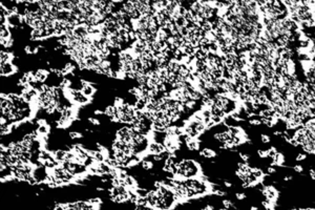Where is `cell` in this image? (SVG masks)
<instances>
[{
  "label": "cell",
  "instance_id": "cell-1",
  "mask_svg": "<svg viewBox=\"0 0 315 210\" xmlns=\"http://www.w3.org/2000/svg\"><path fill=\"white\" fill-rule=\"evenodd\" d=\"M262 193L266 200L273 203H275L278 197V191L273 185H264L262 188Z\"/></svg>",
  "mask_w": 315,
  "mask_h": 210
},
{
  "label": "cell",
  "instance_id": "cell-2",
  "mask_svg": "<svg viewBox=\"0 0 315 210\" xmlns=\"http://www.w3.org/2000/svg\"><path fill=\"white\" fill-rule=\"evenodd\" d=\"M18 71L17 66L13 62H3L0 63V75L1 77H8Z\"/></svg>",
  "mask_w": 315,
  "mask_h": 210
},
{
  "label": "cell",
  "instance_id": "cell-3",
  "mask_svg": "<svg viewBox=\"0 0 315 210\" xmlns=\"http://www.w3.org/2000/svg\"><path fill=\"white\" fill-rule=\"evenodd\" d=\"M165 150L166 148L164 144H160V143H157L155 141H150L148 147H147L146 152L148 155H159V153L165 151Z\"/></svg>",
  "mask_w": 315,
  "mask_h": 210
},
{
  "label": "cell",
  "instance_id": "cell-4",
  "mask_svg": "<svg viewBox=\"0 0 315 210\" xmlns=\"http://www.w3.org/2000/svg\"><path fill=\"white\" fill-rule=\"evenodd\" d=\"M82 92H83L85 96L87 97L92 98L94 97V92H96V88H94V85H92V83L85 81V80H82V88H81Z\"/></svg>",
  "mask_w": 315,
  "mask_h": 210
},
{
  "label": "cell",
  "instance_id": "cell-5",
  "mask_svg": "<svg viewBox=\"0 0 315 210\" xmlns=\"http://www.w3.org/2000/svg\"><path fill=\"white\" fill-rule=\"evenodd\" d=\"M34 75H35V79H36L37 81L44 82L46 81L48 76H50V71L44 69V68H39V69L34 71Z\"/></svg>",
  "mask_w": 315,
  "mask_h": 210
},
{
  "label": "cell",
  "instance_id": "cell-6",
  "mask_svg": "<svg viewBox=\"0 0 315 210\" xmlns=\"http://www.w3.org/2000/svg\"><path fill=\"white\" fill-rule=\"evenodd\" d=\"M13 61H14L13 52H6V50H1V52H0V63L13 62Z\"/></svg>",
  "mask_w": 315,
  "mask_h": 210
},
{
  "label": "cell",
  "instance_id": "cell-7",
  "mask_svg": "<svg viewBox=\"0 0 315 210\" xmlns=\"http://www.w3.org/2000/svg\"><path fill=\"white\" fill-rule=\"evenodd\" d=\"M185 143H186L187 148H188L190 151H197V150L200 149V141H197V138L188 140V141H186Z\"/></svg>",
  "mask_w": 315,
  "mask_h": 210
},
{
  "label": "cell",
  "instance_id": "cell-8",
  "mask_svg": "<svg viewBox=\"0 0 315 210\" xmlns=\"http://www.w3.org/2000/svg\"><path fill=\"white\" fill-rule=\"evenodd\" d=\"M284 163H285V157H284V155L281 153V152H277L275 157L272 159L271 165L272 166H283Z\"/></svg>",
  "mask_w": 315,
  "mask_h": 210
},
{
  "label": "cell",
  "instance_id": "cell-9",
  "mask_svg": "<svg viewBox=\"0 0 315 210\" xmlns=\"http://www.w3.org/2000/svg\"><path fill=\"white\" fill-rule=\"evenodd\" d=\"M124 181H125V185L127 188H131V189H134V190H136V187L139 186L138 183H136V180L131 176H127Z\"/></svg>",
  "mask_w": 315,
  "mask_h": 210
},
{
  "label": "cell",
  "instance_id": "cell-10",
  "mask_svg": "<svg viewBox=\"0 0 315 210\" xmlns=\"http://www.w3.org/2000/svg\"><path fill=\"white\" fill-rule=\"evenodd\" d=\"M200 155L203 158H206V159H212V158L216 157V153H215L214 150L210 149V148H204L200 151Z\"/></svg>",
  "mask_w": 315,
  "mask_h": 210
},
{
  "label": "cell",
  "instance_id": "cell-11",
  "mask_svg": "<svg viewBox=\"0 0 315 210\" xmlns=\"http://www.w3.org/2000/svg\"><path fill=\"white\" fill-rule=\"evenodd\" d=\"M50 126L47 125L46 123L38 125V127H37V131H38V134H39L40 136H46V134H50Z\"/></svg>",
  "mask_w": 315,
  "mask_h": 210
},
{
  "label": "cell",
  "instance_id": "cell-12",
  "mask_svg": "<svg viewBox=\"0 0 315 210\" xmlns=\"http://www.w3.org/2000/svg\"><path fill=\"white\" fill-rule=\"evenodd\" d=\"M237 167H239L237 169H239V170H241L242 172H244V173L251 172V168L252 167H250V165L248 164V162H244V161H243V162H241V163H239V164H237Z\"/></svg>",
  "mask_w": 315,
  "mask_h": 210
},
{
  "label": "cell",
  "instance_id": "cell-13",
  "mask_svg": "<svg viewBox=\"0 0 315 210\" xmlns=\"http://www.w3.org/2000/svg\"><path fill=\"white\" fill-rule=\"evenodd\" d=\"M142 168L144 170H151L153 168V162L151 160H148L147 158H144L142 160Z\"/></svg>",
  "mask_w": 315,
  "mask_h": 210
},
{
  "label": "cell",
  "instance_id": "cell-14",
  "mask_svg": "<svg viewBox=\"0 0 315 210\" xmlns=\"http://www.w3.org/2000/svg\"><path fill=\"white\" fill-rule=\"evenodd\" d=\"M134 191L138 193V195H139L140 197H147V195H148V192H149V190H147L146 188H144V187H140L138 186L136 188V190Z\"/></svg>",
  "mask_w": 315,
  "mask_h": 210
},
{
  "label": "cell",
  "instance_id": "cell-15",
  "mask_svg": "<svg viewBox=\"0 0 315 210\" xmlns=\"http://www.w3.org/2000/svg\"><path fill=\"white\" fill-rule=\"evenodd\" d=\"M174 22H176V25H178V27L186 26V24H187V20L185 19V17H184V16H178V18L174 20Z\"/></svg>",
  "mask_w": 315,
  "mask_h": 210
},
{
  "label": "cell",
  "instance_id": "cell-16",
  "mask_svg": "<svg viewBox=\"0 0 315 210\" xmlns=\"http://www.w3.org/2000/svg\"><path fill=\"white\" fill-rule=\"evenodd\" d=\"M251 172H252V174L256 176L257 178H264V172H262V170L260 169V168H257V167L251 168Z\"/></svg>",
  "mask_w": 315,
  "mask_h": 210
},
{
  "label": "cell",
  "instance_id": "cell-17",
  "mask_svg": "<svg viewBox=\"0 0 315 210\" xmlns=\"http://www.w3.org/2000/svg\"><path fill=\"white\" fill-rule=\"evenodd\" d=\"M68 134H69V138H71V140H77V139H81V138H83V134H82L81 132H79V131H71Z\"/></svg>",
  "mask_w": 315,
  "mask_h": 210
},
{
  "label": "cell",
  "instance_id": "cell-18",
  "mask_svg": "<svg viewBox=\"0 0 315 210\" xmlns=\"http://www.w3.org/2000/svg\"><path fill=\"white\" fill-rule=\"evenodd\" d=\"M222 204H223L225 209H229V208H231V207L235 208V206H234L233 203L231 202L230 200H223V201H222Z\"/></svg>",
  "mask_w": 315,
  "mask_h": 210
},
{
  "label": "cell",
  "instance_id": "cell-19",
  "mask_svg": "<svg viewBox=\"0 0 315 210\" xmlns=\"http://www.w3.org/2000/svg\"><path fill=\"white\" fill-rule=\"evenodd\" d=\"M277 149H276L275 147H270L269 149H268V158H271V159H273V158L275 157L276 153H277Z\"/></svg>",
  "mask_w": 315,
  "mask_h": 210
},
{
  "label": "cell",
  "instance_id": "cell-20",
  "mask_svg": "<svg viewBox=\"0 0 315 210\" xmlns=\"http://www.w3.org/2000/svg\"><path fill=\"white\" fill-rule=\"evenodd\" d=\"M249 124L250 125H254V126H260L262 125V120L260 119H256V118H251L249 120Z\"/></svg>",
  "mask_w": 315,
  "mask_h": 210
},
{
  "label": "cell",
  "instance_id": "cell-21",
  "mask_svg": "<svg viewBox=\"0 0 315 210\" xmlns=\"http://www.w3.org/2000/svg\"><path fill=\"white\" fill-rule=\"evenodd\" d=\"M260 140H262V143H264V144L270 143V141H271L270 136H268V134H260Z\"/></svg>",
  "mask_w": 315,
  "mask_h": 210
},
{
  "label": "cell",
  "instance_id": "cell-22",
  "mask_svg": "<svg viewBox=\"0 0 315 210\" xmlns=\"http://www.w3.org/2000/svg\"><path fill=\"white\" fill-rule=\"evenodd\" d=\"M257 155H258V157H260V158H262V159L268 158V149L267 150L258 149V150H257Z\"/></svg>",
  "mask_w": 315,
  "mask_h": 210
},
{
  "label": "cell",
  "instance_id": "cell-23",
  "mask_svg": "<svg viewBox=\"0 0 315 210\" xmlns=\"http://www.w3.org/2000/svg\"><path fill=\"white\" fill-rule=\"evenodd\" d=\"M88 122L92 124L94 126H99L100 125V121L98 120L97 118H92V117H89L88 118Z\"/></svg>",
  "mask_w": 315,
  "mask_h": 210
},
{
  "label": "cell",
  "instance_id": "cell-24",
  "mask_svg": "<svg viewBox=\"0 0 315 210\" xmlns=\"http://www.w3.org/2000/svg\"><path fill=\"white\" fill-rule=\"evenodd\" d=\"M239 158H241L244 162H248V161H249V159H250L249 155H247V153H243V152H239Z\"/></svg>",
  "mask_w": 315,
  "mask_h": 210
},
{
  "label": "cell",
  "instance_id": "cell-25",
  "mask_svg": "<svg viewBox=\"0 0 315 210\" xmlns=\"http://www.w3.org/2000/svg\"><path fill=\"white\" fill-rule=\"evenodd\" d=\"M306 158H307V155H306V153H298L296 157V161L297 162H302V161L306 160Z\"/></svg>",
  "mask_w": 315,
  "mask_h": 210
},
{
  "label": "cell",
  "instance_id": "cell-26",
  "mask_svg": "<svg viewBox=\"0 0 315 210\" xmlns=\"http://www.w3.org/2000/svg\"><path fill=\"white\" fill-rule=\"evenodd\" d=\"M24 50H25V54H27V55H33L34 48L32 46H29V45H26V46L24 47Z\"/></svg>",
  "mask_w": 315,
  "mask_h": 210
},
{
  "label": "cell",
  "instance_id": "cell-27",
  "mask_svg": "<svg viewBox=\"0 0 315 210\" xmlns=\"http://www.w3.org/2000/svg\"><path fill=\"white\" fill-rule=\"evenodd\" d=\"M276 172V169H275V166H269V167L267 168V173L268 174H273V173H275Z\"/></svg>",
  "mask_w": 315,
  "mask_h": 210
},
{
  "label": "cell",
  "instance_id": "cell-28",
  "mask_svg": "<svg viewBox=\"0 0 315 210\" xmlns=\"http://www.w3.org/2000/svg\"><path fill=\"white\" fill-rule=\"evenodd\" d=\"M293 169H294V171H296V172H299V173L304 171V168H302V165H294Z\"/></svg>",
  "mask_w": 315,
  "mask_h": 210
},
{
  "label": "cell",
  "instance_id": "cell-29",
  "mask_svg": "<svg viewBox=\"0 0 315 210\" xmlns=\"http://www.w3.org/2000/svg\"><path fill=\"white\" fill-rule=\"evenodd\" d=\"M235 197H236L237 200H239V201H242V200H245V199H246V194L243 193V192H241V193L239 192V193L235 194Z\"/></svg>",
  "mask_w": 315,
  "mask_h": 210
},
{
  "label": "cell",
  "instance_id": "cell-30",
  "mask_svg": "<svg viewBox=\"0 0 315 210\" xmlns=\"http://www.w3.org/2000/svg\"><path fill=\"white\" fill-rule=\"evenodd\" d=\"M94 115H96V116H101V115H105V113H104V111H102V110H101V109H96V110H94Z\"/></svg>",
  "mask_w": 315,
  "mask_h": 210
},
{
  "label": "cell",
  "instance_id": "cell-31",
  "mask_svg": "<svg viewBox=\"0 0 315 210\" xmlns=\"http://www.w3.org/2000/svg\"><path fill=\"white\" fill-rule=\"evenodd\" d=\"M224 185H225L226 187H228V188L229 187H232V183H230V182H228V181H224Z\"/></svg>",
  "mask_w": 315,
  "mask_h": 210
},
{
  "label": "cell",
  "instance_id": "cell-32",
  "mask_svg": "<svg viewBox=\"0 0 315 210\" xmlns=\"http://www.w3.org/2000/svg\"><path fill=\"white\" fill-rule=\"evenodd\" d=\"M291 180H292V176H286L285 178H284V181H286V182L291 181Z\"/></svg>",
  "mask_w": 315,
  "mask_h": 210
},
{
  "label": "cell",
  "instance_id": "cell-33",
  "mask_svg": "<svg viewBox=\"0 0 315 210\" xmlns=\"http://www.w3.org/2000/svg\"><path fill=\"white\" fill-rule=\"evenodd\" d=\"M204 210H212L213 209V206H210V205H207V206H205L204 208H203Z\"/></svg>",
  "mask_w": 315,
  "mask_h": 210
}]
</instances>
